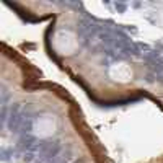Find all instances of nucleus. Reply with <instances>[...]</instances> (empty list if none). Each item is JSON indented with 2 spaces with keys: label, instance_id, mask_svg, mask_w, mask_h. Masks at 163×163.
<instances>
[{
  "label": "nucleus",
  "instance_id": "nucleus-1",
  "mask_svg": "<svg viewBox=\"0 0 163 163\" xmlns=\"http://www.w3.org/2000/svg\"><path fill=\"white\" fill-rule=\"evenodd\" d=\"M57 129V121L52 114H44V116H39L33 124V132H34L36 137L39 139H47L51 137L52 134L56 132Z\"/></svg>",
  "mask_w": 163,
  "mask_h": 163
},
{
  "label": "nucleus",
  "instance_id": "nucleus-2",
  "mask_svg": "<svg viewBox=\"0 0 163 163\" xmlns=\"http://www.w3.org/2000/svg\"><path fill=\"white\" fill-rule=\"evenodd\" d=\"M54 46L61 54H72V52H75L78 42H77V38L72 31L62 30L54 36Z\"/></svg>",
  "mask_w": 163,
  "mask_h": 163
},
{
  "label": "nucleus",
  "instance_id": "nucleus-3",
  "mask_svg": "<svg viewBox=\"0 0 163 163\" xmlns=\"http://www.w3.org/2000/svg\"><path fill=\"white\" fill-rule=\"evenodd\" d=\"M134 72L131 69L127 62H116L109 67V77H111L114 82H119V83H127L131 78H132Z\"/></svg>",
  "mask_w": 163,
  "mask_h": 163
}]
</instances>
